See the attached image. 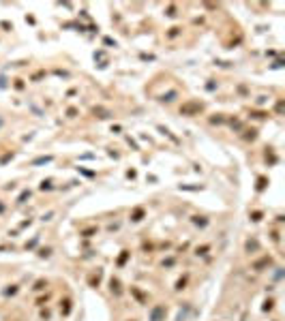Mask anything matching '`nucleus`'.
Masks as SVG:
<instances>
[{
  "instance_id": "f257e3e1",
  "label": "nucleus",
  "mask_w": 285,
  "mask_h": 321,
  "mask_svg": "<svg viewBox=\"0 0 285 321\" xmlns=\"http://www.w3.org/2000/svg\"><path fill=\"white\" fill-rule=\"evenodd\" d=\"M202 103H197V101H193V103H187V105H182L180 107V114H185V116H193V114H199L202 111Z\"/></svg>"
},
{
  "instance_id": "f03ea898",
  "label": "nucleus",
  "mask_w": 285,
  "mask_h": 321,
  "mask_svg": "<svg viewBox=\"0 0 285 321\" xmlns=\"http://www.w3.org/2000/svg\"><path fill=\"white\" fill-rule=\"evenodd\" d=\"M150 321H165V306H154L150 311Z\"/></svg>"
},
{
  "instance_id": "7ed1b4c3",
  "label": "nucleus",
  "mask_w": 285,
  "mask_h": 321,
  "mask_svg": "<svg viewBox=\"0 0 285 321\" xmlns=\"http://www.w3.org/2000/svg\"><path fill=\"white\" fill-rule=\"evenodd\" d=\"M270 263H272V259L270 257H264V259H259V261L253 263V270H262L264 266H270Z\"/></svg>"
},
{
  "instance_id": "20e7f679",
  "label": "nucleus",
  "mask_w": 285,
  "mask_h": 321,
  "mask_svg": "<svg viewBox=\"0 0 285 321\" xmlns=\"http://www.w3.org/2000/svg\"><path fill=\"white\" fill-rule=\"evenodd\" d=\"M92 114L99 116V118H109V116H112V114H109L107 109H103V107H95V109H92Z\"/></svg>"
},
{
  "instance_id": "39448f33",
  "label": "nucleus",
  "mask_w": 285,
  "mask_h": 321,
  "mask_svg": "<svg viewBox=\"0 0 285 321\" xmlns=\"http://www.w3.org/2000/svg\"><path fill=\"white\" fill-rule=\"evenodd\" d=\"M51 161H54V156H39L32 161V165H43V163H51Z\"/></svg>"
},
{
  "instance_id": "423d86ee",
  "label": "nucleus",
  "mask_w": 285,
  "mask_h": 321,
  "mask_svg": "<svg viewBox=\"0 0 285 321\" xmlns=\"http://www.w3.org/2000/svg\"><path fill=\"white\" fill-rule=\"evenodd\" d=\"M131 219H133V221H142V219H144V210H142V208H135V210H133V214H131Z\"/></svg>"
},
{
  "instance_id": "0eeeda50",
  "label": "nucleus",
  "mask_w": 285,
  "mask_h": 321,
  "mask_svg": "<svg viewBox=\"0 0 285 321\" xmlns=\"http://www.w3.org/2000/svg\"><path fill=\"white\" fill-rule=\"evenodd\" d=\"M109 285H112V291H114L116 295H120V283H118L116 278H112V283H109Z\"/></svg>"
},
{
  "instance_id": "6e6552de",
  "label": "nucleus",
  "mask_w": 285,
  "mask_h": 321,
  "mask_svg": "<svg viewBox=\"0 0 285 321\" xmlns=\"http://www.w3.org/2000/svg\"><path fill=\"white\" fill-rule=\"evenodd\" d=\"M257 248H259V244H257L255 240H249V242H246V251H249V253H251V251H257Z\"/></svg>"
},
{
  "instance_id": "1a4fd4ad",
  "label": "nucleus",
  "mask_w": 285,
  "mask_h": 321,
  "mask_svg": "<svg viewBox=\"0 0 285 321\" xmlns=\"http://www.w3.org/2000/svg\"><path fill=\"white\" fill-rule=\"evenodd\" d=\"M129 255H131V253H129V251H122V255H120V257H118V266H124V261H127V259H129Z\"/></svg>"
},
{
  "instance_id": "9d476101",
  "label": "nucleus",
  "mask_w": 285,
  "mask_h": 321,
  "mask_svg": "<svg viewBox=\"0 0 285 321\" xmlns=\"http://www.w3.org/2000/svg\"><path fill=\"white\" fill-rule=\"evenodd\" d=\"M71 313V300H64L62 302V315H69Z\"/></svg>"
},
{
  "instance_id": "9b49d317",
  "label": "nucleus",
  "mask_w": 285,
  "mask_h": 321,
  "mask_svg": "<svg viewBox=\"0 0 285 321\" xmlns=\"http://www.w3.org/2000/svg\"><path fill=\"white\" fill-rule=\"evenodd\" d=\"M174 98H176V92L172 90V92H167V94H163V96H161V101H167V103H169V101H174Z\"/></svg>"
},
{
  "instance_id": "f8f14e48",
  "label": "nucleus",
  "mask_w": 285,
  "mask_h": 321,
  "mask_svg": "<svg viewBox=\"0 0 285 321\" xmlns=\"http://www.w3.org/2000/svg\"><path fill=\"white\" fill-rule=\"evenodd\" d=\"M193 223H195V225H199V227H204V225H206L208 221H204V219L199 221V216H193Z\"/></svg>"
},
{
  "instance_id": "ddd939ff",
  "label": "nucleus",
  "mask_w": 285,
  "mask_h": 321,
  "mask_svg": "<svg viewBox=\"0 0 285 321\" xmlns=\"http://www.w3.org/2000/svg\"><path fill=\"white\" fill-rule=\"evenodd\" d=\"M185 285H187V278H180V280L176 283V289L180 291V289H185Z\"/></svg>"
},
{
  "instance_id": "4468645a",
  "label": "nucleus",
  "mask_w": 285,
  "mask_h": 321,
  "mask_svg": "<svg viewBox=\"0 0 285 321\" xmlns=\"http://www.w3.org/2000/svg\"><path fill=\"white\" fill-rule=\"evenodd\" d=\"M26 197H30V191H24V193L19 195V199H17V201H19V203H24V199H26Z\"/></svg>"
},
{
  "instance_id": "2eb2a0df",
  "label": "nucleus",
  "mask_w": 285,
  "mask_h": 321,
  "mask_svg": "<svg viewBox=\"0 0 285 321\" xmlns=\"http://www.w3.org/2000/svg\"><path fill=\"white\" fill-rule=\"evenodd\" d=\"M251 221H255V223L262 221V212H253V214H251Z\"/></svg>"
},
{
  "instance_id": "dca6fc26",
  "label": "nucleus",
  "mask_w": 285,
  "mask_h": 321,
  "mask_svg": "<svg viewBox=\"0 0 285 321\" xmlns=\"http://www.w3.org/2000/svg\"><path fill=\"white\" fill-rule=\"evenodd\" d=\"M13 293H17V287H15V285H11V289L4 291V295H13Z\"/></svg>"
},
{
  "instance_id": "f3484780",
  "label": "nucleus",
  "mask_w": 285,
  "mask_h": 321,
  "mask_svg": "<svg viewBox=\"0 0 285 321\" xmlns=\"http://www.w3.org/2000/svg\"><path fill=\"white\" fill-rule=\"evenodd\" d=\"M255 133H257V131H253V129H251V131H246L244 139H255Z\"/></svg>"
},
{
  "instance_id": "a211bd4d",
  "label": "nucleus",
  "mask_w": 285,
  "mask_h": 321,
  "mask_svg": "<svg viewBox=\"0 0 285 321\" xmlns=\"http://www.w3.org/2000/svg\"><path fill=\"white\" fill-rule=\"evenodd\" d=\"M35 289H37V291H41V289H45V280H39V283L35 285Z\"/></svg>"
},
{
  "instance_id": "6ab92c4d",
  "label": "nucleus",
  "mask_w": 285,
  "mask_h": 321,
  "mask_svg": "<svg viewBox=\"0 0 285 321\" xmlns=\"http://www.w3.org/2000/svg\"><path fill=\"white\" fill-rule=\"evenodd\" d=\"M99 278H101V274H96V276H92V278H90V285H92V287H96V285H99Z\"/></svg>"
},
{
  "instance_id": "aec40b11",
  "label": "nucleus",
  "mask_w": 285,
  "mask_h": 321,
  "mask_svg": "<svg viewBox=\"0 0 285 321\" xmlns=\"http://www.w3.org/2000/svg\"><path fill=\"white\" fill-rule=\"evenodd\" d=\"M257 191H262V188H264V186H266V178H259V180H257Z\"/></svg>"
},
{
  "instance_id": "412c9836",
  "label": "nucleus",
  "mask_w": 285,
  "mask_h": 321,
  "mask_svg": "<svg viewBox=\"0 0 285 321\" xmlns=\"http://www.w3.org/2000/svg\"><path fill=\"white\" fill-rule=\"evenodd\" d=\"M49 188H51V182H49V180L41 184V191H49Z\"/></svg>"
},
{
  "instance_id": "4be33fe9",
  "label": "nucleus",
  "mask_w": 285,
  "mask_h": 321,
  "mask_svg": "<svg viewBox=\"0 0 285 321\" xmlns=\"http://www.w3.org/2000/svg\"><path fill=\"white\" fill-rule=\"evenodd\" d=\"M210 122H212V124H221V122H223V118H221V116H217V118H212Z\"/></svg>"
},
{
  "instance_id": "5701e85b",
  "label": "nucleus",
  "mask_w": 285,
  "mask_h": 321,
  "mask_svg": "<svg viewBox=\"0 0 285 321\" xmlns=\"http://www.w3.org/2000/svg\"><path fill=\"white\" fill-rule=\"evenodd\" d=\"M11 158H13V154H4V156L0 158V163H6V161H11Z\"/></svg>"
},
{
  "instance_id": "b1692460",
  "label": "nucleus",
  "mask_w": 285,
  "mask_h": 321,
  "mask_svg": "<svg viewBox=\"0 0 285 321\" xmlns=\"http://www.w3.org/2000/svg\"><path fill=\"white\" fill-rule=\"evenodd\" d=\"M182 191H199V186H180Z\"/></svg>"
},
{
  "instance_id": "393cba45",
  "label": "nucleus",
  "mask_w": 285,
  "mask_h": 321,
  "mask_svg": "<svg viewBox=\"0 0 285 321\" xmlns=\"http://www.w3.org/2000/svg\"><path fill=\"white\" fill-rule=\"evenodd\" d=\"M167 15H169V17H174V15H176V9H174V6H169V9H167Z\"/></svg>"
},
{
  "instance_id": "a878e982",
  "label": "nucleus",
  "mask_w": 285,
  "mask_h": 321,
  "mask_svg": "<svg viewBox=\"0 0 285 321\" xmlns=\"http://www.w3.org/2000/svg\"><path fill=\"white\" fill-rule=\"evenodd\" d=\"M77 169H79V167H77ZM79 171H82V174H84V176H88V178H92V176H95V174H92V171H86V169H79Z\"/></svg>"
},
{
  "instance_id": "bb28decb",
  "label": "nucleus",
  "mask_w": 285,
  "mask_h": 321,
  "mask_svg": "<svg viewBox=\"0 0 285 321\" xmlns=\"http://www.w3.org/2000/svg\"><path fill=\"white\" fill-rule=\"evenodd\" d=\"M206 251H208V246H202V248H197V255H206Z\"/></svg>"
},
{
  "instance_id": "cd10ccee",
  "label": "nucleus",
  "mask_w": 285,
  "mask_h": 321,
  "mask_svg": "<svg viewBox=\"0 0 285 321\" xmlns=\"http://www.w3.org/2000/svg\"><path fill=\"white\" fill-rule=\"evenodd\" d=\"M270 308H272V300H268V302L264 304V311H270Z\"/></svg>"
},
{
  "instance_id": "c85d7f7f",
  "label": "nucleus",
  "mask_w": 285,
  "mask_h": 321,
  "mask_svg": "<svg viewBox=\"0 0 285 321\" xmlns=\"http://www.w3.org/2000/svg\"><path fill=\"white\" fill-rule=\"evenodd\" d=\"M49 253H51V251H49V248H43V251H41V253H39V255H41V257H47Z\"/></svg>"
},
{
  "instance_id": "c756f323",
  "label": "nucleus",
  "mask_w": 285,
  "mask_h": 321,
  "mask_svg": "<svg viewBox=\"0 0 285 321\" xmlns=\"http://www.w3.org/2000/svg\"><path fill=\"white\" fill-rule=\"evenodd\" d=\"M178 30H180V28H172V30H169V37H176V34H178Z\"/></svg>"
},
{
  "instance_id": "7c9ffc66",
  "label": "nucleus",
  "mask_w": 285,
  "mask_h": 321,
  "mask_svg": "<svg viewBox=\"0 0 285 321\" xmlns=\"http://www.w3.org/2000/svg\"><path fill=\"white\" fill-rule=\"evenodd\" d=\"M92 233H95V229H86V231H84V235H86V238H90Z\"/></svg>"
},
{
  "instance_id": "2f4dec72",
  "label": "nucleus",
  "mask_w": 285,
  "mask_h": 321,
  "mask_svg": "<svg viewBox=\"0 0 285 321\" xmlns=\"http://www.w3.org/2000/svg\"><path fill=\"white\" fill-rule=\"evenodd\" d=\"M6 86V82H4V77H0V88H4Z\"/></svg>"
},
{
  "instance_id": "473e14b6",
  "label": "nucleus",
  "mask_w": 285,
  "mask_h": 321,
  "mask_svg": "<svg viewBox=\"0 0 285 321\" xmlns=\"http://www.w3.org/2000/svg\"><path fill=\"white\" fill-rule=\"evenodd\" d=\"M0 212H4V206H2V203H0Z\"/></svg>"
},
{
  "instance_id": "72a5a7b5",
  "label": "nucleus",
  "mask_w": 285,
  "mask_h": 321,
  "mask_svg": "<svg viewBox=\"0 0 285 321\" xmlns=\"http://www.w3.org/2000/svg\"><path fill=\"white\" fill-rule=\"evenodd\" d=\"M0 129H2V118H0Z\"/></svg>"
}]
</instances>
